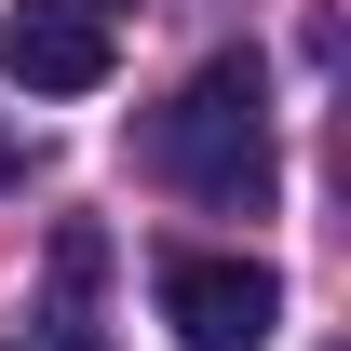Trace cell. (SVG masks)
I'll return each mask as SVG.
<instances>
[{"label":"cell","mask_w":351,"mask_h":351,"mask_svg":"<svg viewBox=\"0 0 351 351\" xmlns=\"http://www.w3.org/2000/svg\"><path fill=\"white\" fill-rule=\"evenodd\" d=\"M14 176H27V135H0V189H14Z\"/></svg>","instance_id":"5"},{"label":"cell","mask_w":351,"mask_h":351,"mask_svg":"<svg viewBox=\"0 0 351 351\" xmlns=\"http://www.w3.org/2000/svg\"><path fill=\"white\" fill-rule=\"evenodd\" d=\"M162 324L176 351H270L284 284H270V257H162Z\"/></svg>","instance_id":"2"},{"label":"cell","mask_w":351,"mask_h":351,"mask_svg":"<svg viewBox=\"0 0 351 351\" xmlns=\"http://www.w3.org/2000/svg\"><path fill=\"white\" fill-rule=\"evenodd\" d=\"M95 14H108V0H95Z\"/></svg>","instance_id":"6"},{"label":"cell","mask_w":351,"mask_h":351,"mask_svg":"<svg viewBox=\"0 0 351 351\" xmlns=\"http://www.w3.org/2000/svg\"><path fill=\"white\" fill-rule=\"evenodd\" d=\"M108 68H122V27L95 0H14L0 14V82L14 95H95Z\"/></svg>","instance_id":"3"},{"label":"cell","mask_w":351,"mask_h":351,"mask_svg":"<svg viewBox=\"0 0 351 351\" xmlns=\"http://www.w3.org/2000/svg\"><path fill=\"white\" fill-rule=\"evenodd\" d=\"M95 284H108V230H54V284L27 298L14 351H108L95 338Z\"/></svg>","instance_id":"4"},{"label":"cell","mask_w":351,"mask_h":351,"mask_svg":"<svg viewBox=\"0 0 351 351\" xmlns=\"http://www.w3.org/2000/svg\"><path fill=\"white\" fill-rule=\"evenodd\" d=\"M135 162L162 176V189H189V203H217V217H257L270 176H284V162H270V68H257V54L189 68V82L149 108Z\"/></svg>","instance_id":"1"}]
</instances>
